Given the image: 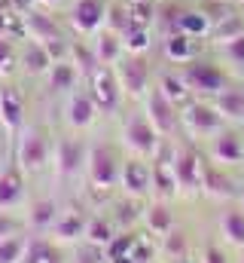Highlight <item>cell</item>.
I'll use <instances>...</instances> for the list:
<instances>
[{"instance_id":"cell-1","label":"cell","mask_w":244,"mask_h":263,"mask_svg":"<svg viewBox=\"0 0 244 263\" xmlns=\"http://www.w3.org/2000/svg\"><path fill=\"white\" fill-rule=\"evenodd\" d=\"M52 153H55V138L49 135L46 126H25V129L15 135V147H12V156L15 162L25 168V175H37L43 172L49 162H52Z\"/></svg>"},{"instance_id":"cell-2","label":"cell","mask_w":244,"mask_h":263,"mask_svg":"<svg viewBox=\"0 0 244 263\" xmlns=\"http://www.w3.org/2000/svg\"><path fill=\"white\" fill-rule=\"evenodd\" d=\"M180 77L186 80V86L192 89L195 98H217L226 86H229V73L226 67L214 59H192L189 65H180Z\"/></svg>"},{"instance_id":"cell-3","label":"cell","mask_w":244,"mask_h":263,"mask_svg":"<svg viewBox=\"0 0 244 263\" xmlns=\"http://www.w3.org/2000/svg\"><path fill=\"white\" fill-rule=\"evenodd\" d=\"M122 159L113 144H89V162H86V181L92 190H113L119 187Z\"/></svg>"},{"instance_id":"cell-4","label":"cell","mask_w":244,"mask_h":263,"mask_svg":"<svg viewBox=\"0 0 244 263\" xmlns=\"http://www.w3.org/2000/svg\"><path fill=\"white\" fill-rule=\"evenodd\" d=\"M162 141H165V138L156 132V126L150 123V117H147L144 110H134V114L125 117V123H122V147H125L131 156L153 159Z\"/></svg>"},{"instance_id":"cell-5","label":"cell","mask_w":244,"mask_h":263,"mask_svg":"<svg viewBox=\"0 0 244 263\" xmlns=\"http://www.w3.org/2000/svg\"><path fill=\"white\" fill-rule=\"evenodd\" d=\"M180 126L186 129L189 138H217L220 132L226 129V120L214 107V101L192 98L189 104L180 107Z\"/></svg>"},{"instance_id":"cell-6","label":"cell","mask_w":244,"mask_h":263,"mask_svg":"<svg viewBox=\"0 0 244 263\" xmlns=\"http://www.w3.org/2000/svg\"><path fill=\"white\" fill-rule=\"evenodd\" d=\"M116 77L125 98H147V92L153 89V65L144 52H125L116 65Z\"/></svg>"},{"instance_id":"cell-7","label":"cell","mask_w":244,"mask_h":263,"mask_svg":"<svg viewBox=\"0 0 244 263\" xmlns=\"http://www.w3.org/2000/svg\"><path fill=\"white\" fill-rule=\"evenodd\" d=\"M86 89H89V95L95 98L98 114H104V117H113L122 107V101H125V92H122V83H119V77H116V67L101 65L89 80H86Z\"/></svg>"},{"instance_id":"cell-8","label":"cell","mask_w":244,"mask_h":263,"mask_svg":"<svg viewBox=\"0 0 244 263\" xmlns=\"http://www.w3.org/2000/svg\"><path fill=\"white\" fill-rule=\"evenodd\" d=\"M55 175L61 181H73L79 175H86V162H89V144L79 135H61L55 141Z\"/></svg>"},{"instance_id":"cell-9","label":"cell","mask_w":244,"mask_h":263,"mask_svg":"<svg viewBox=\"0 0 244 263\" xmlns=\"http://www.w3.org/2000/svg\"><path fill=\"white\" fill-rule=\"evenodd\" d=\"M107 9H110V0H70L64 18L76 34L95 37L107 25Z\"/></svg>"},{"instance_id":"cell-10","label":"cell","mask_w":244,"mask_h":263,"mask_svg":"<svg viewBox=\"0 0 244 263\" xmlns=\"http://www.w3.org/2000/svg\"><path fill=\"white\" fill-rule=\"evenodd\" d=\"M205 165H208V159H205L192 144L177 147V153H174V175H177L180 193H201Z\"/></svg>"},{"instance_id":"cell-11","label":"cell","mask_w":244,"mask_h":263,"mask_svg":"<svg viewBox=\"0 0 244 263\" xmlns=\"http://www.w3.org/2000/svg\"><path fill=\"white\" fill-rule=\"evenodd\" d=\"M144 114L150 117V123L156 126V132L162 138H174V132L180 129V107L171 98H165L156 86L144 98Z\"/></svg>"},{"instance_id":"cell-12","label":"cell","mask_w":244,"mask_h":263,"mask_svg":"<svg viewBox=\"0 0 244 263\" xmlns=\"http://www.w3.org/2000/svg\"><path fill=\"white\" fill-rule=\"evenodd\" d=\"M119 190L131 199H144L153 193V165H150V159H144V156L122 159Z\"/></svg>"},{"instance_id":"cell-13","label":"cell","mask_w":244,"mask_h":263,"mask_svg":"<svg viewBox=\"0 0 244 263\" xmlns=\"http://www.w3.org/2000/svg\"><path fill=\"white\" fill-rule=\"evenodd\" d=\"M28 101H25V92L15 86V83H3L0 86V123L3 129L9 132L12 138L28 126Z\"/></svg>"},{"instance_id":"cell-14","label":"cell","mask_w":244,"mask_h":263,"mask_svg":"<svg viewBox=\"0 0 244 263\" xmlns=\"http://www.w3.org/2000/svg\"><path fill=\"white\" fill-rule=\"evenodd\" d=\"M28 187H25V168L15 162V156L0 168V211H15L25 205Z\"/></svg>"},{"instance_id":"cell-15","label":"cell","mask_w":244,"mask_h":263,"mask_svg":"<svg viewBox=\"0 0 244 263\" xmlns=\"http://www.w3.org/2000/svg\"><path fill=\"white\" fill-rule=\"evenodd\" d=\"M98 117H101V114H98V104H95V98L89 95V89H73V92L67 95L64 120H67V126H70L73 132L92 129Z\"/></svg>"},{"instance_id":"cell-16","label":"cell","mask_w":244,"mask_h":263,"mask_svg":"<svg viewBox=\"0 0 244 263\" xmlns=\"http://www.w3.org/2000/svg\"><path fill=\"white\" fill-rule=\"evenodd\" d=\"M52 65H55V62H52V55L46 52L43 40L25 37V40L18 43V67H22V73H28V77H46Z\"/></svg>"},{"instance_id":"cell-17","label":"cell","mask_w":244,"mask_h":263,"mask_svg":"<svg viewBox=\"0 0 244 263\" xmlns=\"http://www.w3.org/2000/svg\"><path fill=\"white\" fill-rule=\"evenodd\" d=\"M201 40H192L189 34L183 31H171V34H162V55L168 65H189L192 59L201 55Z\"/></svg>"},{"instance_id":"cell-18","label":"cell","mask_w":244,"mask_h":263,"mask_svg":"<svg viewBox=\"0 0 244 263\" xmlns=\"http://www.w3.org/2000/svg\"><path fill=\"white\" fill-rule=\"evenodd\" d=\"M211 159L220 165H241L244 162V138L235 129H223L217 138H211Z\"/></svg>"},{"instance_id":"cell-19","label":"cell","mask_w":244,"mask_h":263,"mask_svg":"<svg viewBox=\"0 0 244 263\" xmlns=\"http://www.w3.org/2000/svg\"><path fill=\"white\" fill-rule=\"evenodd\" d=\"M201 193L211 196V199H229V196H238V184H235L232 175H226V165H220V162H208V165H205Z\"/></svg>"},{"instance_id":"cell-20","label":"cell","mask_w":244,"mask_h":263,"mask_svg":"<svg viewBox=\"0 0 244 263\" xmlns=\"http://www.w3.org/2000/svg\"><path fill=\"white\" fill-rule=\"evenodd\" d=\"M86 230H89V214H83V208H61L52 236L58 242H76V239H86Z\"/></svg>"},{"instance_id":"cell-21","label":"cell","mask_w":244,"mask_h":263,"mask_svg":"<svg viewBox=\"0 0 244 263\" xmlns=\"http://www.w3.org/2000/svg\"><path fill=\"white\" fill-rule=\"evenodd\" d=\"M92 46H95V55L104 67H116L125 55V43H122V34L110 31V28H101L95 37H92Z\"/></svg>"},{"instance_id":"cell-22","label":"cell","mask_w":244,"mask_h":263,"mask_svg":"<svg viewBox=\"0 0 244 263\" xmlns=\"http://www.w3.org/2000/svg\"><path fill=\"white\" fill-rule=\"evenodd\" d=\"M177 31L189 34L192 40H208L211 31H214V18L201 6H183L180 18H177Z\"/></svg>"},{"instance_id":"cell-23","label":"cell","mask_w":244,"mask_h":263,"mask_svg":"<svg viewBox=\"0 0 244 263\" xmlns=\"http://www.w3.org/2000/svg\"><path fill=\"white\" fill-rule=\"evenodd\" d=\"M25 28H28V37H34V40L61 37L58 18H55L52 12H46V9H37V6H31V9L25 12Z\"/></svg>"},{"instance_id":"cell-24","label":"cell","mask_w":244,"mask_h":263,"mask_svg":"<svg viewBox=\"0 0 244 263\" xmlns=\"http://www.w3.org/2000/svg\"><path fill=\"white\" fill-rule=\"evenodd\" d=\"M156 89L165 95V98H171L177 107H183V104H189L195 95H192V89L186 86V80L180 77V70H162L159 73V80H156Z\"/></svg>"},{"instance_id":"cell-25","label":"cell","mask_w":244,"mask_h":263,"mask_svg":"<svg viewBox=\"0 0 244 263\" xmlns=\"http://www.w3.org/2000/svg\"><path fill=\"white\" fill-rule=\"evenodd\" d=\"M144 223H147L156 236H168V233L177 227L174 211L168 208V199H156L153 205H147V208H144Z\"/></svg>"},{"instance_id":"cell-26","label":"cell","mask_w":244,"mask_h":263,"mask_svg":"<svg viewBox=\"0 0 244 263\" xmlns=\"http://www.w3.org/2000/svg\"><path fill=\"white\" fill-rule=\"evenodd\" d=\"M214 107L223 114V120L229 123H244V86H226L217 98H214Z\"/></svg>"},{"instance_id":"cell-27","label":"cell","mask_w":244,"mask_h":263,"mask_svg":"<svg viewBox=\"0 0 244 263\" xmlns=\"http://www.w3.org/2000/svg\"><path fill=\"white\" fill-rule=\"evenodd\" d=\"M49 89L52 92H73V89H79V80H83V73L76 70V65L70 62V59H64V62H55V65L49 67Z\"/></svg>"},{"instance_id":"cell-28","label":"cell","mask_w":244,"mask_h":263,"mask_svg":"<svg viewBox=\"0 0 244 263\" xmlns=\"http://www.w3.org/2000/svg\"><path fill=\"white\" fill-rule=\"evenodd\" d=\"M58 211L61 208L55 205V199H37V202H31V214H28L31 230L34 233H52Z\"/></svg>"},{"instance_id":"cell-29","label":"cell","mask_w":244,"mask_h":263,"mask_svg":"<svg viewBox=\"0 0 244 263\" xmlns=\"http://www.w3.org/2000/svg\"><path fill=\"white\" fill-rule=\"evenodd\" d=\"M122 43L125 52H150L153 46V25H140V22H128V28L122 31Z\"/></svg>"},{"instance_id":"cell-30","label":"cell","mask_w":244,"mask_h":263,"mask_svg":"<svg viewBox=\"0 0 244 263\" xmlns=\"http://www.w3.org/2000/svg\"><path fill=\"white\" fill-rule=\"evenodd\" d=\"M244 34V12H226L220 22H214V31H211V40L217 46H226L229 40L241 37Z\"/></svg>"},{"instance_id":"cell-31","label":"cell","mask_w":244,"mask_h":263,"mask_svg":"<svg viewBox=\"0 0 244 263\" xmlns=\"http://www.w3.org/2000/svg\"><path fill=\"white\" fill-rule=\"evenodd\" d=\"M220 236L226 239V245L244 248V208H229L220 217Z\"/></svg>"},{"instance_id":"cell-32","label":"cell","mask_w":244,"mask_h":263,"mask_svg":"<svg viewBox=\"0 0 244 263\" xmlns=\"http://www.w3.org/2000/svg\"><path fill=\"white\" fill-rule=\"evenodd\" d=\"M116 233H119V230H116L113 217L92 214V217H89V230H86V242H92V245H101V248L107 251V245L113 242V236H116Z\"/></svg>"},{"instance_id":"cell-33","label":"cell","mask_w":244,"mask_h":263,"mask_svg":"<svg viewBox=\"0 0 244 263\" xmlns=\"http://www.w3.org/2000/svg\"><path fill=\"white\" fill-rule=\"evenodd\" d=\"M70 62L76 65V70L83 73V80H89L98 67H101V62H98V55H95V46H92V40L86 43V40H73L70 43Z\"/></svg>"},{"instance_id":"cell-34","label":"cell","mask_w":244,"mask_h":263,"mask_svg":"<svg viewBox=\"0 0 244 263\" xmlns=\"http://www.w3.org/2000/svg\"><path fill=\"white\" fill-rule=\"evenodd\" d=\"M28 245H31V236H22V233L0 239V263H25Z\"/></svg>"},{"instance_id":"cell-35","label":"cell","mask_w":244,"mask_h":263,"mask_svg":"<svg viewBox=\"0 0 244 263\" xmlns=\"http://www.w3.org/2000/svg\"><path fill=\"white\" fill-rule=\"evenodd\" d=\"M25 263H64V257H61V251L55 248V242L37 236V239H31V245H28Z\"/></svg>"},{"instance_id":"cell-36","label":"cell","mask_w":244,"mask_h":263,"mask_svg":"<svg viewBox=\"0 0 244 263\" xmlns=\"http://www.w3.org/2000/svg\"><path fill=\"white\" fill-rule=\"evenodd\" d=\"M162 254L168 260H180V257H189V242H186V233L183 230H171L168 236H162Z\"/></svg>"},{"instance_id":"cell-37","label":"cell","mask_w":244,"mask_h":263,"mask_svg":"<svg viewBox=\"0 0 244 263\" xmlns=\"http://www.w3.org/2000/svg\"><path fill=\"white\" fill-rule=\"evenodd\" d=\"M18 65V40L12 37H0V77L12 73Z\"/></svg>"},{"instance_id":"cell-38","label":"cell","mask_w":244,"mask_h":263,"mask_svg":"<svg viewBox=\"0 0 244 263\" xmlns=\"http://www.w3.org/2000/svg\"><path fill=\"white\" fill-rule=\"evenodd\" d=\"M223 49V55L232 62V65H241L244 67V34L241 37H235V40H229L226 46H220Z\"/></svg>"},{"instance_id":"cell-39","label":"cell","mask_w":244,"mask_h":263,"mask_svg":"<svg viewBox=\"0 0 244 263\" xmlns=\"http://www.w3.org/2000/svg\"><path fill=\"white\" fill-rule=\"evenodd\" d=\"M22 230V223L9 214V211H0V239H6V236H15Z\"/></svg>"},{"instance_id":"cell-40","label":"cell","mask_w":244,"mask_h":263,"mask_svg":"<svg viewBox=\"0 0 244 263\" xmlns=\"http://www.w3.org/2000/svg\"><path fill=\"white\" fill-rule=\"evenodd\" d=\"M198 263H226V251H223L220 245H205Z\"/></svg>"},{"instance_id":"cell-41","label":"cell","mask_w":244,"mask_h":263,"mask_svg":"<svg viewBox=\"0 0 244 263\" xmlns=\"http://www.w3.org/2000/svg\"><path fill=\"white\" fill-rule=\"evenodd\" d=\"M107 263H137L131 254H122V257H107Z\"/></svg>"},{"instance_id":"cell-42","label":"cell","mask_w":244,"mask_h":263,"mask_svg":"<svg viewBox=\"0 0 244 263\" xmlns=\"http://www.w3.org/2000/svg\"><path fill=\"white\" fill-rule=\"evenodd\" d=\"M34 3H40V6H64L70 0H34Z\"/></svg>"},{"instance_id":"cell-43","label":"cell","mask_w":244,"mask_h":263,"mask_svg":"<svg viewBox=\"0 0 244 263\" xmlns=\"http://www.w3.org/2000/svg\"><path fill=\"white\" fill-rule=\"evenodd\" d=\"M241 208H244V193H241Z\"/></svg>"},{"instance_id":"cell-44","label":"cell","mask_w":244,"mask_h":263,"mask_svg":"<svg viewBox=\"0 0 244 263\" xmlns=\"http://www.w3.org/2000/svg\"><path fill=\"white\" fill-rule=\"evenodd\" d=\"M238 263H244V257H241V260H238Z\"/></svg>"},{"instance_id":"cell-45","label":"cell","mask_w":244,"mask_h":263,"mask_svg":"<svg viewBox=\"0 0 244 263\" xmlns=\"http://www.w3.org/2000/svg\"><path fill=\"white\" fill-rule=\"evenodd\" d=\"M241 12H244V9H241Z\"/></svg>"}]
</instances>
